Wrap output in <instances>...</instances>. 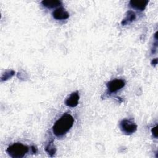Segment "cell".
Listing matches in <instances>:
<instances>
[{"label":"cell","instance_id":"6da1fadb","mask_svg":"<svg viewBox=\"0 0 158 158\" xmlns=\"http://www.w3.org/2000/svg\"><path fill=\"white\" fill-rule=\"evenodd\" d=\"M74 118L69 114H64L60 118H59L52 127V131L54 134L60 137L64 135L73 125Z\"/></svg>","mask_w":158,"mask_h":158},{"label":"cell","instance_id":"7a4b0ae2","mask_svg":"<svg viewBox=\"0 0 158 158\" xmlns=\"http://www.w3.org/2000/svg\"><path fill=\"white\" fill-rule=\"evenodd\" d=\"M28 148L20 143H15L8 147L6 151L12 158L23 157L28 152Z\"/></svg>","mask_w":158,"mask_h":158},{"label":"cell","instance_id":"3957f363","mask_svg":"<svg viewBox=\"0 0 158 158\" xmlns=\"http://www.w3.org/2000/svg\"><path fill=\"white\" fill-rule=\"evenodd\" d=\"M120 127L122 131L127 135L132 134L137 130V125L133 122L128 119L122 120L120 123Z\"/></svg>","mask_w":158,"mask_h":158},{"label":"cell","instance_id":"277c9868","mask_svg":"<svg viewBox=\"0 0 158 158\" xmlns=\"http://www.w3.org/2000/svg\"><path fill=\"white\" fill-rule=\"evenodd\" d=\"M125 85L124 80L122 79H114L107 83V87L109 92L114 93L124 87Z\"/></svg>","mask_w":158,"mask_h":158},{"label":"cell","instance_id":"5b68a950","mask_svg":"<svg viewBox=\"0 0 158 158\" xmlns=\"http://www.w3.org/2000/svg\"><path fill=\"white\" fill-rule=\"evenodd\" d=\"M79 98H80V96H79L78 93L77 91L73 92L69 96V97L67 98V99L65 101V103L67 106L74 107L78 105Z\"/></svg>","mask_w":158,"mask_h":158},{"label":"cell","instance_id":"8992f818","mask_svg":"<svg viewBox=\"0 0 158 158\" xmlns=\"http://www.w3.org/2000/svg\"><path fill=\"white\" fill-rule=\"evenodd\" d=\"M52 16L56 20H64L69 18V14L63 7H59L53 11Z\"/></svg>","mask_w":158,"mask_h":158},{"label":"cell","instance_id":"52a82bcc","mask_svg":"<svg viewBox=\"0 0 158 158\" xmlns=\"http://www.w3.org/2000/svg\"><path fill=\"white\" fill-rule=\"evenodd\" d=\"M148 3V1L143 0V1H130V4L131 7L137 10H144L146 8L147 4Z\"/></svg>","mask_w":158,"mask_h":158},{"label":"cell","instance_id":"ba28073f","mask_svg":"<svg viewBox=\"0 0 158 158\" xmlns=\"http://www.w3.org/2000/svg\"><path fill=\"white\" fill-rule=\"evenodd\" d=\"M41 4L45 7L51 9L60 6L61 2L58 0H43L41 1Z\"/></svg>","mask_w":158,"mask_h":158},{"label":"cell","instance_id":"9c48e42d","mask_svg":"<svg viewBox=\"0 0 158 158\" xmlns=\"http://www.w3.org/2000/svg\"><path fill=\"white\" fill-rule=\"evenodd\" d=\"M135 19H136V15H135V12H133V11H131V10L128 11L127 12L125 18L123 19V20L122 21V24L126 25L127 23H129L133 22Z\"/></svg>","mask_w":158,"mask_h":158},{"label":"cell","instance_id":"30bf717a","mask_svg":"<svg viewBox=\"0 0 158 158\" xmlns=\"http://www.w3.org/2000/svg\"><path fill=\"white\" fill-rule=\"evenodd\" d=\"M14 74V72L13 70H10L9 72H6L1 77L2 80H6L10 78H11Z\"/></svg>","mask_w":158,"mask_h":158},{"label":"cell","instance_id":"8fae6325","mask_svg":"<svg viewBox=\"0 0 158 158\" xmlns=\"http://www.w3.org/2000/svg\"><path fill=\"white\" fill-rule=\"evenodd\" d=\"M151 132L155 138H157V126L153 127L151 130Z\"/></svg>","mask_w":158,"mask_h":158},{"label":"cell","instance_id":"7c38bea8","mask_svg":"<svg viewBox=\"0 0 158 158\" xmlns=\"http://www.w3.org/2000/svg\"><path fill=\"white\" fill-rule=\"evenodd\" d=\"M154 64V65H156L157 64V59H154L153 60H152V64Z\"/></svg>","mask_w":158,"mask_h":158}]
</instances>
